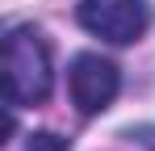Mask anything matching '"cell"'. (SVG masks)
Masks as SVG:
<instances>
[{
	"mask_svg": "<svg viewBox=\"0 0 155 151\" xmlns=\"http://www.w3.org/2000/svg\"><path fill=\"white\" fill-rule=\"evenodd\" d=\"M71 143L63 139V134H51V130H42V134H29V151H67Z\"/></svg>",
	"mask_w": 155,
	"mask_h": 151,
	"instance_id": "277c9868",
	"label": "cell"
},
{
	"mask_svg": "<svg viewBox=\"0 0 155 151\" xmlns=\"http://www.w3.org/2000/svg\"><path fill=\"white\" fill-rule=\"evenodd\" d=\"M67 88H71V101H76L80 113H105L113 97H117V88H122V76L117 67L101 59V55H76L71 59V67H67Z\"/></svg>",
	"mask_w": 155,
	"mask_h": 151,
	"instance_id": "3957f363",
	"label": "cell"
},
{
	"mask_svg": "<svg viewBox=\"0 0 155 151\" xmlns=\"http://www.w3.org/2000/svg\"><path fill=\"white\" fill-rule=\"evenodd\" d=\"M51 50L34 25H13L4 38V97L13 109H29L51 97Z\"/></svg>",
	"mask_w": 155,
	"mask_h": 151,
	"instance_id": "6da1fadb",
	"label": "cell"
},
{
	"mask_svg": "<svg viewBox=\"0 0 155 151\" xmlns=\"http://www.w3.org/2000/svg\"><path fill=\"white\" fill-rule=\"evenodd\" d=\"M76 21L113 46H130L151 29V4L147 0H80Z\"/></svg>",
	"mask_w": 155,
	"mask_h": 151,
	"instance_id": "7a4b0ae2",
	"label": "cell"
}]
</instances>
